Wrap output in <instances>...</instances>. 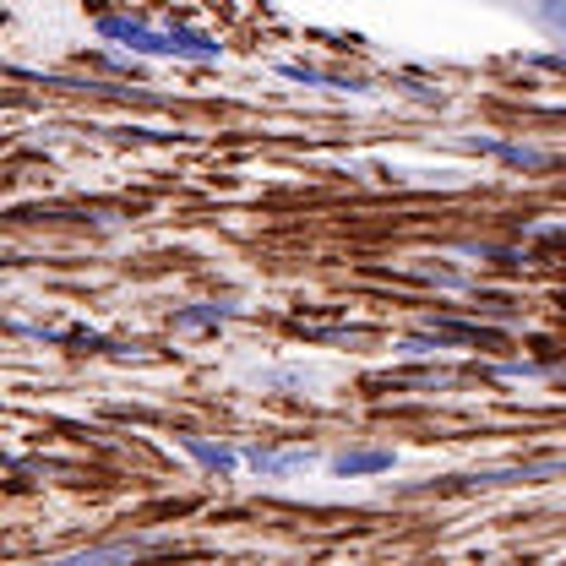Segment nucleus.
<instances>
[{
	"mask_svg": "<svg viewBox=\"0 0 566 566\" xmlns=\"http://www.w3.org/2000/svg\"><path fill=\"white\" fill-rule=\"evenodd\" d=\"M98 33L104 39H120V44H132L142 55H191V61H218V44L202 39V33H153V28H142V22H126V17H104L98 22Z\"/></svg>",
	"mask_w": 566,
	"mask_h": 566,
	"instance_id": "f257e3e1",
	"label": "nucleus"
},
{
	"mask_svg": "<svg viewBox=\"0 0 566 566\" xmlns=\"http://www.w3.org/2000/svg\"><path fill=\"white\" fill-rule=\"evenodd\" d=\"M333 469H338L344 480L387 474V469H392V452H387V447H354V452H338V458H333Z\"/></svg>",
	"mask_w": 566,
	"mask_h": 566,
	"instance_id": "f03ea898",
	"label": "nucleus"
},
{
	"mask_svg": "<svg viewBox=\"0 0 566 566\" xmlns=\"http://www.w3.org/2000/svg\"><path fill=\"white\" fill-rule=\"evenodd\" d=\"M180 447H186L197 463H208L212 474H234V463H240L229 447H212V441H202V436H180Z\"/></svg>",
	"mask_w": 566,
	"mask_h": 566,
	"instance_id": "7ed1b4c3",
	"label": "nucleus"
},
{
	"mask_svg": "<svg viewBox=\"0 0 566 566\" xmlns=\"http://www.w3.org/2000/svg\"><path fill=\"white\" fill-rule=\"evenodd\" d=\"M474 147L495 153V158H501V164H512V169H545V164H551L539 147H517V142H474Z\"/></svg>",
	"mask_w": 566,
	"mask_h": 566,
	"instance_id": "20e7f679",
	"label": "nucleus"
},
{
	"mask_svg": "<svg viewBox=\"0 0 566 566\" xmlns=\"http://www.w3.org/2000/svg\"><path fill=\"white\" fill-rule=\"evenodd\" d=\"M229 316H234V305H191V311L175 316V327H180V333H197V327H218V322H229Z\"/></svg>",
	"mask_w": 566,
	"mask_h": 566,
	"instance_id": "39448f33",
	"label": "nucleus"
},
{
	"mask_svg": "<svg viewBox=\"0 0 566 566\" xmlns=\"http://www.w3.org/2000/svg\"><path fill=\"white\" fill-rule=\"evenodd\" d=\"M539 22H545L556 39H566V0H539Z\"/></svg>",
	"mask_w": 566,
	"mask_h": 566,
	"instance_id": "423d86ee",
	"label": "nucleus"
},
{
	"mask_svg": "<svg viewBox=\"0 0 566 566\" xmlns=\"http://www.w3.org/2000/svg\"><path fill=\"white\" fill-rule=\"evenodd\" d=\"M545 66H551V71H566V55H545Z\"/></svg>",
	"mask_w": 566,
	"mask_h": 566,
	"instance_id": "0eeeda50",
	"label": "nucleus"
}]
</instances>
